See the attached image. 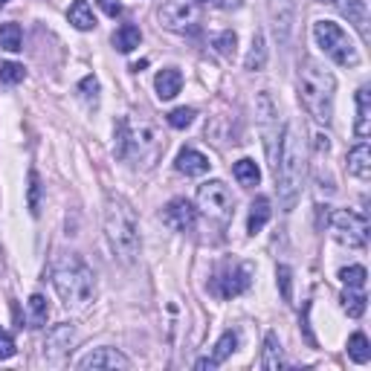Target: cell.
Instances as JSON below:
<instances>
[{"label": "cell", "instance_id": "cell-1", "mask_svg": "<svg viewBox=\"0 0 371 371\" xmlns=\"http://www.w3.org/2000/svg\"><path fill=\"white\" fill-rule=\"evenodd\" d=\"M305 145H302V133L296 122H287L282 133V148H279V160H276V183H279V201L282 209L290 212L296 206L302 183H305Z\"/></svg>", "mask_w": 371, "mask_h": 371}, {"label": "cell", "instance_id": "cell-2", "mask_svg": "<svg viewBox=\"0 0 371 371\" xmlns=\"http://www.w3.org/2000/svg\"><path fill=\"white\" fill-rule=\"evenodd\" d=\"M334 93H337L334 73L325 70L314 58H305L299 64V99L317 122L328 125L334 119Z\"/></svg>", "mask_w": 371, "mask_h": 371}, {"label": "cell", "instance_id": "cell-3", "mask_svg": "<svg viewBox=\"0 0 371 371\" xmlns=\"http://www.w3.org/2000/svg\"><path fill=\"white\" fill-rule=\"evenodd\" d=\"M105 235H108V244H110L116 259L125 261V264L136 261V256H140V224H136L133 212L125 201L108 198V203H105Z\"/></svg>", "mask_w": 371, "mask_h": 371}, {"label": "cell", "instance_id": "cell-4", "mask_svg": "<svg viewBox=\"0 0 371 371\" xmlns=\"http://www.w3.org/2000/svg\"><path fill=\"white\" fill-rule=\"evenodd\" d=\"M50 276L67 307H85L93 299V270L79 256H58Z\"/></svg>", "mask_w": 371, "mask_h": 371}, {"label": "cell", "instance_id": "cell-5", "mask_svg": "<svg viewBox=\"0 0 371 371\" xmlns=\"http://www.w3.org/2000/svg\"><path fill=\"white\" fill-rule=\"evenodd\" d=\"M314 38L317 44L322 47V52L330 58V61H337L340 67H357L360 64V50L357 44L348 38V32L334 24V21H317L314 24Z\"/></svg>", "mask_w": 371, "mask_h": 371}, {"label": "cell", "instance_id": "cell-6", "mask_svg": "<svg viewBox=\"0 0 371 371\" xmlns=\"http://www.w3.org/2000/svg\"><path fill=\"white\" fill-rule=\"evenodd\" d=\"M330 229H334V238L348 249H363L368 241V221L360 212L337 209L330 214Z\"/></svg>", "mask_w": 371, "mask_h": 371}, {"label": "cell", "instance_id": "cell-7", "mask_svg": "<svg viewBox=\"0 0 371 371\" xmlns=\"http://www.w3.org/2000/svg\"><path fill=\"white\" fill-rule=\"evenodd\" d=\"M198 203L206 214H212L214 221H229L235 212V198L224 180H209L198 189Z\"/></svg>", "mask_w": 371, "mask_h": 371}, {"label": "cell", "instance_id": "cell-8", "mask_svg": "<svg viewBox=\"0 0 371 371\" xmlns=\"http://www.w3.org/2000/svg\"><path fill=\"white\" fill-rule=\"evenodd\" d=\"M160 21L171 32H194L201 24V9L194 6V0H166Z\"/></svg>", "mask_w": 371, "mask_h": 371}, {"label": "cell", "instance_id": "cell-9", "mask_svg": "<svg viewBox=\"0 0 371 371\" xmlns=\"http://www.w3.org/2000/svg\"><path fill=\"white\" fill-rule=\"evenodd\" d=\"M249 282H252L249 264H226L218 276L212 279V290L218 293L221 299H232V296H241V293L249 287Z\"/></svg>", "mask_w": 371, "mask_h": 371}, {"label": "cell", "instance_id": "cell-10", "mask_svg": "<svg viewBox=\"0 0 371 371\" xmlns=\"http://www.w3.org/2000/svg\"><path fill=\"white\" fill-rule=\"evenodd\" d=\"M157 151H160V136L154 133L151 122H143V125H131L128 122L125 157H131V154H140V157H157Z\"/></svg>", "mask_w": 371, "mask_h": 371}, {"label": "cell", "instance_id": "cell-11", "mask_svg": "<svg viewBox=\"0 0 371 371\" xmlns=\"http://www.w3.org/2000/svg\"><path fill=\"white\" fill-rule=\"evenodd\" d=\"M75 345V328L70 322H61L47 330V342H44V354L50 363H61Z\"/></svg>", "mask_w": 371, "mask_h": 371}, {"label": "cell", "instance_id": "cell-12", "mask_svg": "<svg viewBox=\"0 0 371 371\" xmlns=\"http://www.w3.org/2000/svg\"><path fill=\"white\" fill-rule=\"evenodd\" d=\"M270 17H272V29H276L279 44L287 47L293 24H296V0H270Z\"/></svg>", "mask_w": 371, "mask_h": 371}, {"label": "cell", "instance_id": "cell-13", "mask_svg": "<svg viewBox=\"0 0 371 371\" xmlns=\"http://www.w3.org/2000/svg\"><path fill=\"white\" fill-rule=\"evenodd\" d=\"M163 224L174 232H189V229H194V224H198V212H194V206L186 198H174L163 209Z\"/></svg>", "mask_w": 371, "mask_h": 371}, {"label": "cell", "instance_id": "cell-14", "mask_svg": "<svg viewBox=\"0 0 371 371\" xmlns=\"http://www.w3.org/2000/svg\"><path fill=\"white\" fill-rule=\"evenodd\" d=\"M79 368L82 371H96V368H131V360L125 357V354H119L116 348H96V351H90V354H85L82 360H79Z\"/></svg>", "mask_w": 371, "mask_h": 371}, {"label": "cell", "instance_id": "cell-15", "mask_svg": "<svg viewBox=\"0 0 371 371\" xmlns=\"http://www.w3.org/2000/svg\"><path fill=\"white\" fill-rule=\"evenodd\" d=\"M322 3H334L342 17H348V24H354L363 38H368V6L365 0H322Z\"/></svg>", "mask_w": 371, "mask_h": 371}, {"label": "cell", "instance_id": "cell-16", "mask_svg": "<svg viewBox=\"0 0 371 371\" xmlns=\"http://www.w3.org/2000/svg\"><path fill=\"white\" fill-rule=\"evenodd\" d=\"M177 171L180 174H186V177H201V174H206L209 171V157L206 154H201L198 148H183L180 154H177Z\"/></svg>", "mask_w": 371, "mask_h": 371}, {"label": "cell", "instance_id": "cell-17", "mask_svg": "<svg viewBox=\"0 0 371 371\" xmlns=\"http://www.w3.org/2000/svg\"><path fill=\"white\" fill-rule=\"evenodd\" d=\"M348 174H354L357 180H368L371 177V148H368L365 140L348 151Z\"/></svg>", "mask_w": 371, "mask_h": 371}, {"label": "cell", "instance_id": "cell-18", "mask_svg": "<svg viewBox=\"0 0 371 371\" xmlns=\"http://www.w3.org/2000/svg\"><path fill=\"white\" fill-rule=\"evenodd\" d=\"M154 87H157V96H160L163 102L174 99V96L180 93V87H183V75H180V70H174V67L160 70V73H157V79H154Z\"/></svg>", "mask_w": 371, "mask_h": 371}, {"label": "cell", "instance_id": "cell-19", "mask_svg": "<svg viewBox=\"0 0 371 371\" xmlns=\"http://www.w3.org/2000/svg\"><path fill=\"white\" fill-rule=\"evenodd\" d=\"M235 345H238V337L232 334V330H226V334L214 342V351H212V357H203V360H198L194 363V368H214V365H221L232 351H235Z\"/></svg>", "mask_w": 371, "mask_h": 371}, {"label": "cell", "instance_id": "cell-20", "mask_svg": "<svg viewBox=\"0 0 371 371\" xmlns=\"http://www.w3.org/2000/svg\"><path fill=\"white\" fill-rule=\"evenodd\" d=\"M270 214H272V209H270V198H256L252 201V206H249V218H247V232L249 235H256V232H261L264 226H267V221H270Z\"/></svg>", "mask_w": 371, "mask_h": 371}, {"label": "cell", "instance_id": "cell-21", "mask_svg": "<svg viewBox=\"0 0 371 371\" xmlns=\"http://www.w3.org/2000/svg\"><path fill=\"white\" fill-rule=\"evenodd\" d=\"M354 131H357L360 140H365L371 133V93H368V87L357 90V125H354Z\"/></svg>", "mask_w": 371, "mask_h": 371}, {"label": "cell", "instance_id": "cell-22", "mask_svg": "<svg viewBox=\"0 0 371 371\" xmlns=\"http://www.w3.org/2000/svg\"><path fill=\"white\" fill-rule=\"evenodd\" d=\"M259 365H261L264 371H279V368H284L282 345H279V337H276V334H267V337H264V354H261Z\"/></svg>", "mask_w": 371, "mask_h": 371}, {"label": "cell", "instance_id": "cell-23", "mask_svg": "<svg viewBox=\"0 0 371 371\" xmlns=\"http://www.w3.org/2000/svg\"><path fill=\"white\" fill-rule=\"evenodd\" d=\"M67 21L79 32H87V29L96 27V17H93V9H90L87 0H73V6L67 12Z\"/></svg>", "mask_w": 371, "mask_h": 371}, {"label": "cell", "instance_id": "cell-24", "mask_svg": "<svg viewBox=\"0 0 371 371\" xmlns=\"http://www.w3.org/2000/svg\"><path fill=\"white\" fill-rule=\"evenodd\" d=\"M140 41H143V32H140V27H133V24H122L119 29L113 32V47L119 52H133L136 47H140Z\"/></svg>", "mask_w": 371, "mask_h": 371}, {"label": "cell", "instance_id": "cell-25", "mask_svg": "<svg viewBox=\"0 0 371 371\" xmlns=\"http://www.w3.org/2000/svg\"><path fill=\"white\" fill-rule=\"evenodd\" d=\"M0 47L6 52H21L24 50V35H21V27L15 21L9 24H0Z\"/></svg>", "mask_w": 371, "mask_h": 371}, {"label": "cell", "instance_id": "cell-26", "mask_svg": "<svg viewBox=\"0 0 371 371\" xmlns=\"http://www.w3.org/2000/svg\"><path fill=\"white\" fill-rule=\"evenodd\" d=\"M232 174H235V180L241 186H259V180H261V171H259L256 160H249V157H244L232 166Z\"/></svg>", "mask_w": 371, "mask_h": 371}, {"label": "cell", "instance_id": "cell-27", "mask_svg": "<svg viewBox=\"0 0 371 371\" xmlns=\"http://www.w3.org/2000/svg\"><path fill=\"white\" fill-rule=\"evenodd\" d=\"M247 70H264L267 64V44H264V32H256L252 35V47H249V55H247Z\"/></svg>", "mask_w": 371, "mask_h": 371}, {"label": "cell", "instance_id": "cell-28", "mask_svg": "<svg viewBox=\"0 0 371 371\" xmlns=\"http://www.w3.org/2000/svg\"><path fill=\"white\" fill-rule=\"evenodd\" d=\"M27 307H29V328H44L47 325V317H50L47 299L41 296V293H35V296H29Z\"/></svg>", "mask_w": 371, "mask_h": 371}, {"label": "cell", "instance_id": "cell-29", "mask_svg": "<svg viewBox=\"0 0 371 371\" xmlns=\"http://www.w3.org/2000/svg\"><path fill=\"white\" fill-rule=\"evenodd\" d=\"M348 357L354 360V363H368L371 360V345H368V337L365 334H351V340H348Z\"/></svg>", "mask_w": 371, "mask_h": 371}, {"label": "cell", "instance_id": "cell-30", "mask_svg": "<svg viewBox=\"0 0 371 371\" xmlns=\"http://www.w3.org/2000/svg\"><path fill=\"white\" fill-rule=\"evenodd\" d=\"M342 310H345L351 319H360V317L365 314V296H363L360 290L348 287V290L342 293Z\"/></svg>", "mask_w": 371, "mask_h": 371}, {"label": "cell", "instance_id": "cell-31", "mask_svg": "<svg viewBox=\"0 0 371 371\" xmlns=\"http://www.w3.org/2000/svg\"><path fill=\"white\" fill-rule=\"evenodd\" d=\"M27 206H29V214H32V218H38V214H41V177H38V171H29Z\"/></svg>", "mask_w": 371, "mask_h": 371}, {"label": "cell", "instance_id": "cell-32", "mask_svg": "<svg viewBox=\"0 0 371 371\" xmlns=\"http://www.w3.org/2000/svg\"><path fill=\"white\" fill-rule=\"evenodd\" d=\"M340 279H342V284H345V287L363 290V287H365V279H368V272H365V267L354 264V267H345V270H340Z\"/></svg>", "mask_w": 371, "mask_h": 371}, {"label": "cell", "instance_id": "cell-33", "mask_svg": "<svg viewBox=\"0 0 371 371\" xmlns=\"http://www.w3.org/2000/svg\"><path fill=\"white\" fill-rule=\"evenodd\" d=\"M235 44H238V35L235 32H221V35H214V41H212V47L214 50H218L224 58H232V55H235Z\"/></svg>", "mask_w": 371, "mask_h": 371}, {"label": "cell", "instance_id": "cell-34", "mask_svg": "<svg viewBox=\"0 0 371 371\" xmlns=\"http://www.w3.org/2000/svg\"><path fill=\"white\" fill-rule=\"evenodd\" d=\"M79 96L87 102V105H99V82H96V75H85L79 82Z\"/></svg>", "mask_w": 371, "mask_h": 371}, {"label": "cell", "instance_id": "cell-35", "mask_svg": "<svg viewBox=\"0 0 371 371\" xmlns=\"http://www.w3.org/2000/svg\"><path fill=\"white\" fill-rule=\"evenodd\" d=\"M194 108H174L171 113H168V125L171 128H177V131H183V128H189L191 122H194Z\"/></svg>", "mask_w": 371, "mask_h": 371}, {"label": "cell", "instance_id": "cell-36", "mask_svg": "<svg viewBox=\"0 0 371 371\" xmlns=\"http://www.w3.org/2000/svg\"><path fill=\"white\" fill-rule=\"evenodd\" d=\"M17 82H24V67L15 61L0 64V85H17Z\"/></svg>", "mask_w": 371, "mask_h": 371}, {"label": "cell", "instance_id": "cell-37", "mask_svg": "<svg viewBox=\"0 0 371 371\" xmlns=\"http://www.w3.org/2000/svg\"><path fill=\"white\" fill-rule=\"evenodd\" d=\"M276 279H279V287H282V299L290 302V299H293V272H290L287 264H279Z\"/></svg>", "mask_w": 371, "mask_h": 371}, {"label": "cell", "instance_id": "cell-38", "mask_svg": "<svg viewBox=\"0 0 371 371\" xmlns=\"http://www.w3.org/2000/svg\"><path fill=\"white\" fill-rule=\"evenodd\" d=\"M125 143H128V119H119L116 122V157L125 160Z\"/></svg>", "mask_w": 371, "mask_h": 371}, {"label": "cell", "instance_id": "cell-39", "mask_svg": "<svg viewBox=\"0 0 371 371\" xmlns=\"http://www.w3.org/2000/svg\"><path fill=\"white\" fill-rule=\"evenodd\" d=\"M15 340L6 334L3 328H0V360H9V357H15Z\"/></svg>", "mask_w": 371, "mask_h": 371}, {"label": "cell", "instance_id": "cell-40", "mask_svg": "<svg viewBox=\"0 0 371 371\" xmlns=\"http://www.w3.org/2000/svg\"><path fill=\"white\" fill-rule=\"evenodd\" d=\"M102 6H105L108 15H119V12H122V6H119V3H113V0H102Z\"/></svg>", "mask_w": 371, "mask_h": 371}, {"label": "cell", "instance_id": "cell-41", "mask_svg": "<svg viewBox=\"0 0 371 371\" xmlns=\"http://www.w3.org/2000/svg\"><path fill=\"white\" fill-rule=\"evenodd\" d=\"M6 3H9V0H0V6H6Z\"/></svg>", "mask_w": 371, "mask_h": 371}, {"label": "cell", "instance_id": "cell-42", "mask_svg": "<svg viewBox=\"0 0 371 371\" xmlns=\"http://www.w3.org/2000/svg\"><path fill=\"white\" fill-rule=\"evenodd\" d=\"M203 3H214V0H203Z\"/></svg>", "mask_w": 371, "mask_h": 371}]
</instances>
